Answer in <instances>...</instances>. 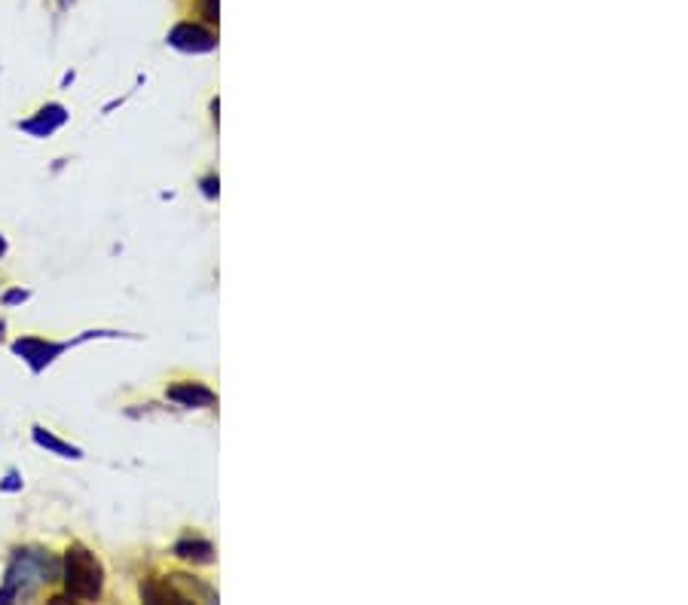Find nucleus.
<instances>
[{"mask_svg": "<svg viewBox=\"0 0 688 605\" xmlns=\"http://www.w3.org/2000/svg\"><path fill=\"white\" fill-rule=\"evenodd\" d=\"M169 395H172L175 401H184V404H196V401L211 404V392L199 389V385H193V389H172Z\"/></svg>", "mask_w": 688, "mask_h": 605, "instance_id": "f03ea898", "label": "nucleus"}, {"mask_svg": "<svg viewBox=\"0 0 688 605\" xmlns=\"http://www.w3.org/2000/svg\"><path fill=\"white\" fill-rule=\"evenodd\" d=\"M65 587L77 599H95L101 593V566L86 547H71L65 560Z\"/></svg>", "mask_w": 688, "mask_h": 605, "instance_id": "f257e3e1", "label": "nucleus"}]
</instances>
